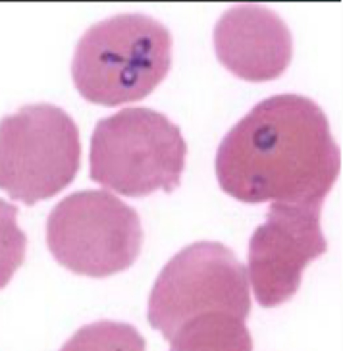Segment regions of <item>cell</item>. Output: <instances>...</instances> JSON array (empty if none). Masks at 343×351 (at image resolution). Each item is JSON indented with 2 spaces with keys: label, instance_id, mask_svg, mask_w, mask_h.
Masks as SVG:
<instances>
[{
  "label": "cell",
  "instance_id": "obj_1",
  "mask_svg": "<svg viewBox=\"0 0 343 351\" xmlns=\"http://www.w3.org/2000/svg\"><path fill=\"white\" fill-rule=\"evenodd\" d=\"M214 166L222 191L241 203L322 207L342 156L318 104L303 95H274L229 130Z\"/></svg>",
  "mask_w": 343,
  "mask_h": 351
},
{
  "label": "cell",
  "instance_id": "obj_2",
  "mask_svg": "<svg viewBox=\"0 0 343 351\" xmlns=\"http://www.w3.org/2000/svg\"><path fill=\"white\" fill-rule=\"evenodd\" d=\"M170 68L172 35L166 25L145 14H120L84 33L72 77L85 101L120 106L149 97Z\"/></svg>",
  "mask_w": 343,
  "mask_h": 351
},
{
  "label": "cell",
  "instance_id": "obj_3",
  "mask_svg": "<svg viewBox=\"0 0 343 351\" xmlns=\"http://www.w3.org/2000/svg\"><path fill=\"white\" fill-rule=\"evenodd\" d=\"M188 143L181 130L151 108H124L91 137V180L125 197L172 193L181 184Z\"/></svg>",
  "mask_w": 343,
  "mask_h": 351
},
{
  "label": "cell",
  "instance_id": "obj_4",
  "mask_svg": "<svg viewBox=\"0 0 343 351\" xmlns=\"http://www.w3.org/2000/svg\"><path fill=\"white\" fill-rule=\"evenodd\" d=\"M81 165L79 130L52 104H27L0 120V189L31 207L70 186Z\"/></svg>",
  "mask_w": 343,
  "mask_h": 351
},
{
  "label": "cell",
  "instance_id": "obj_5",
  "mask_svg": "<svg viewBox=\"0 0 343 351\" xmlns=\"http://www.w3.org/2000/svg\"><path fill=\"white\" fill-rule=\"evenodd\" d=\"M47 245L56 263L73 274L106 278L127 270L139 257L141 218L108 191H77L51 210Z\"/></svg>",
  "mask_w": 343,
  "mask_h": 351
},
{
  "label": "cell",
  "instance_id": "obj_6",
  "mask_svg": "<svg viewBox=\"0 0 343 351\" xmlns=\"http://www.w3.org/2000/svg\"><path fill=\"white\" fill-rule=\"evenodd\" d=\"M208 313L245 320L251 313L247 269L218 241H197L170 258L149 298V322L168 341L183 324Z\"/></svg>",
  "mask_w": 343,
  "mask_h": 351
},
{
  "label": "cell",
  "instance_id": "obj_7",
  "mask_svg": "<svg viewBox=\"0 0 343 351\" xmlns=\"http://www.w3.org/2000/svg\"><path fill=\"white\" fill-rule=\"evenodd\" d=\"M314 205L270 203L266 222L249 241V278L260 307H280L297 293L303 270L326 253L328 241Z\"/></svg>",
  "mask_w": 343,
  "mask_h": 351
},
{
  "label": "cell",
  "instance_id": "obj_8",
  "mask_svg": "<svg viewBox=\"0 0 343 351\" xmlns=\"http://www.w3.org/2000/svg\"><path fill=\"white\" fill-rule=\"evenodd\" d=\"M214 51L236 77L272 82L292 62L293 37L276 12L259 4H240L224 12L216 23Z\"/></svg>",
  "mask_w": 343,
  "mask_h": 351
},
{
  "label": "cell",
  "instance_id": "obj_9",
  "mask_svg": "<svg viewBox=\"0 0 343 351\" xmlns=\"http://www.w3.org/2000/svg\"><path fill=\"white\" fill-rule=\"evenodd\" d=\"M170 343V351H253L245 322L226 313H208L189 320Z\"/></svg>",
  "mask_w": 343,
  "mask_h": 351
},
{
  "label": "cell",
  "instance_id": "obj_10",
  "mask_svg": "<svg viewBox=\"0 0 343 351\" xmlns=\"http://www.w3.org/2000/svg\"><path fill=\"white\" fill-rule=\"evenodd\" d=\"M145 338L136 326L116 322V320H99L93 324L81 326L66 341L60 351H145Z\"/></svg>",
  "mask_w": 343,
  "mask_h": 351
},
{
  "label": "cell",
  "instance_id": "obj_11",
  "mask_svg": "<svg viewBox=\"0 0 343 351\" xmlns=\"http://www.w3.org/2000/svg\"><path fill=\"white\" fill-rule=\"evenodd\" d=\"M27 238L18 224V207L0 199V289L23 265Z\"/></svg>",
  "mask_w": 343,
  "mask_h": 351
}]
</instances>
